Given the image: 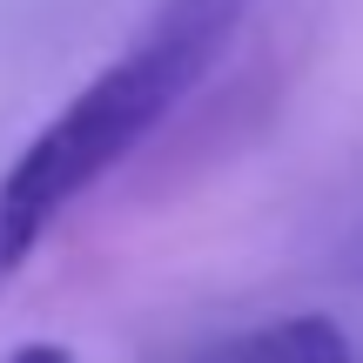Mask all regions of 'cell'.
<instances>
[{"label":"cell","instance_id":"6da1fadb","mask_svg":"<svg viewBox=\"0 0 363 363\" xmlns=\"http://www.w3.org/2000/svg\"><path fill=\"white\" fill-rule=\"evenodd\" d=\"M256 0H155L135 40L101 61L0 169V289L34 262L67 208H81L108 175H121L202 81L229 61Z\"/></svg>","mask_w":363,"mask_h":363},{"label":"cell","instance_id":"7a4b0ae2","mask_svg":"<svg viewBox=\"0 0 363 363\" xmlns=\"http://www.w3.org/2000/svg\"><path fill=\"white\" fill-rule=\"evenodd\" d=\"M208 363H363V350L337 316L289 310V316H262V323L222 337Z\"/></svg>","mask_w":363,"mask_h":363},{"label":"cell","instance_id":"3957f363","mask_svg":"<svg viewBox=\"0 0 363 363\" xmlns=\"http://www.w3.org/2000/svg\"><path fill=\"white\" fill-rule=\"evenodd\" d=\"M0 363H81L67 343H54V337H27V343H13Z\"/></svg>","mask_w":363,"mask_h":363}]
</instances>
